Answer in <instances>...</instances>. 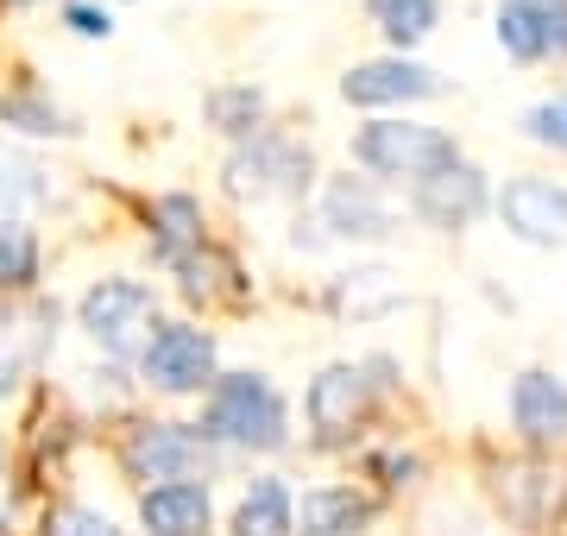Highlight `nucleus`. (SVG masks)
I'll return each mask as SVG.
<instances>
[{
  "instance_id": "nucleus-1",
  "label": "nucleus",
  "mask_w": 567,
  "mask_h": 536,
  "mask_svg": "<svg viewBox=\"0 0 567 536\" xmlns=\"http://www.w3.org/2000/svg\"><path fill=\"white\" fill-rule=\"evenodd\" d=\"M196 430L215 449H240V454H278L290 442V404L265 372H221L203 392V423Z\"/></svg>"
},
{
  "instance_id": "nucleus-2",
  "label": "nucleus",
  "mask_w": 567,
  "mask_h": 536,
  "mask_svg": "<svg viewBox=\"0 0 567 536\" xmlns=\"http://www.w3.org/2000/svg\"><path fill=\"white\" fill-rule=\"evenodd\" d=\"M353 165H365L385 184H423L435 171L461 165V145H454V133H442V126H429V121L379 114V121H365L353 133Z\"/></svg>"
},
{
  "instance_id": "nucleus-3",
  "label": "nucleus",
  "mask_w": 567,
  "mask_h": 536,
  "mask_svg": "<svg viewBox=\"0 0 567 536\" xmlns=\"http://www.w3.org/2000/svg\"><path fill=\"white\" fill-rule=\"evenodd\" d=\"M221 177L240 203H303L316 189V152L303 140H290V133L259 126L252 140H240L227 152Z\"/></svg>"
},
{
  "instance_id": "nucleus-4",
  "label": "nucleus",
  "mask_w": 567,
  "mask_h": 536,
  "mask_svg": "<svg viewBox=\"0 0 567 536\" xmlns=\"http://www.w3.org/2000/svg\"><path fill=\"white\" fill-rule=\"evenodd\" d=\"M76 322L102 353L140 360L152 329H158V297H152V285H140V278H95V285L82 290Z\"/></svg>"
},
{
  "instance_id": "nucleus-5",
  "label": "nucleus",
  "mask_w": 567,
  "mask_h": 536,
  "mask_svg": "<svg viewBox=\"0 0 567 536\" xmlns=\"http://www.w3.org/2000/svg\"><path fill=\"white\" fill-rule=\"evenodd\" d=\"M140 379L164 398H203L221 379V348L196 322H158L140 353Z\"/></svg>"
},
{
  "instance_id": "nucleus-6",
  "label": "nucleus",
  "mask_w": 567,
  "mask_h": 536,
  "mask_svg": "<svg viewBox=\"0 0 567 536\" xmlns=\"http://www.w3.org/2000/svg\"><path fill=\"white\" fill-rule=\"evenodd\" d=\"M121 467L133 480H203L215 467V442L196 423H133L121 442Z\"/></svg>"
},
{
  "instance_id": "nucleus-7",
  "label": "nucleus",
  "mask_w": 567,
  "mask_h": 536,
  "mask_svg": "<svg viewBox=\"0 0 567 536\" xmlns=\"http://www.w3.org/2000/svg\"><path fill=\"white\" fill-rule=\"evenodd\" d=\"M372 385L379 379H365V367H353V360H334V367L316 372L303 392L309 442L316 449H347L360 435V423L372 416Z\"/></svg>"
},
{
  "instance_id": "nucleus-8",
  "label": "nucleus",
  "mask_w": 567,
  "mask_h": 536,
  "mask_svg": "<svg viewBox=\"0 0 567 536\" xmlns=\"http://www.w3.org/2000/svg\"><path fill=\"white\" fill-rule=\"evenodd\" d=\"M492 498H498V512L517 524V530H548L555 517L567 512V474L555 461H505V467H492Z\"/></svg>"
},
{
  "instance_id": "nucleus-9",
  "label": "nucleus",
  "mask_w": 567,
  "mask_h": 536,
  "mask_svg": "<svg viewBox=\"0 0 567 536\" xmlns=\"http://www.w3.org/2000/svg\"><path fill=\"white\" fill-rule=\"evenodd\" d=\"M492 215L524 247H567V184L555 177H505L492 196Z\"/></svg>"
},
{
  "instance_id": "nucleus-10",
  "label": "nucleus",
  "mask_w": 567,
  "mask_h": 536,
  "mask_svg": "<svg viewBox=\"0 0 567 536\" xmlns=\"http://www.w3.org/2000/svg\"><path fill=\"white\" fill-rule=\"evenodd\" d=\"M492 196H498V189L486 184V171L461 158V165H447V171H435V177H423V184H410V215L423 227L461 234V227H473L492 208Z\"/></svg>"
},
{
  "instance_id": "nucleus-11",
  "label": "nucleus",
  "mask_w": 567,
  "mask_h": 536,
  "mask_svg": "<svg viewBox=\"0 0 567 536\" xmlns=\"http://www.w3.org/2000/svg\"><path fill=\"white\" fill-rule=\"evenodd\" d=\"M316 221H322L328 240H391L398 234V215H391L385 189L372 177H328L322 203H316Z\"/></svg>"
},
{
  "instance_id": "nucleus-12",
  "label": "nucleus",
  "mask_w": 567,
  "mask_h": 536,
  "mask_svg": "<svg viewBox=\"0 0 567 536\" xmlns=\"http://www.w3.org/2000/svg\"><path fill=\"white\" fill-rule=\"evenodd\" d=\"M341 95H347L353 107H410V102L442 95V76H435L429 63H416V58H398V51H385V58L353 63V70L341 76Z\"/></svg>"
},
{
  "instance_id": "nucleus-13",
  "label": "nucleus",
  "mask_w": 567,
  "mask_h": 536,
  "mask_svg": "<svg viewBox=\"0 0 567 536\" xmlns=\"http://www.w3.org/2000/svg\"><path fill=\"white\" fill-rule=\"evenodd\" d=\"M511 430L529 449H555L567 442V379L548 367H524L511 379Z\"/></svg>"
},
{
  "instance_id": "nucleus-14",
  "label": "nucleus",
  "mask_w": 567,
  "mask_h": 536,
  "mask_svg": "<svg viewBox=\"0 0 567 536\" xmlns=\"http://www.w3.org/2000/svg\"><path fill=\"white\" fill-rule=\"evenodd\" d=\"M140 524H145V536H208V524H215L208 480H164V486H145Z\"/></svg>"
},
{
  "instance_id": "nucleus-15",
  "label": "nucleus",
  "mask_w": 567,
  "mask_h": 536,
  "mask_svg": "<svg viewBox=\"0 0 567 536\" xmlns=\"http://www.w3.org/2000/svg\"><path fill=\"white\" fill-rule=\"evenodd\" d=\"M379 517V498L360 486H309L297 498V536H365Z\"/></svg>"
},
{
  "instance_id": "nucleus-16",
  "label": "nucleus",
  "mask_w": 567,
  "mask_h": 536,
  "mask_svg": "<svg viewBox=\"0 0 567 536\" xmlns=\"http://www.w3.org/2000/svg\"><path fill=\"white\" fill-rule=\"evenodd\" d=\"M234 536H297V498L278 474H259L234 505Z\"/></svg>"
},
{
  "instance_id": "nucleus-17",
  "label": "nucleus",
  "mask_w": 567,
  "mask_h": 536,
  "mask_svg": "<svg viewBox=\"0 0 567 536\" xmlns=\"http://www.w3.org/2000/svg\"><path fill=\"white\" fill-rule=\"evenodd\" d=\"M196 247H203V203L183 196V189L158 196L152 203V252H158V266H183Z\"/></svg>"
},
{
  "instance_id": "nucleus-18",
  "label": "nucleus",
  "mask_w": 567,
  "mask_h": 536,
  "mask_svg": "<svg viewBox=\"0 0 567 536\" xmlns=\"http://www.w3.org/2000/svg\"><path fill=\"white\" fill-rule=\"evenodd\" d=\"M0 126H20L32 140H70V133H76V121H70L39 83H13L0 95Z\"/></svg>"
},
{
  "instance_id": "nucleus-19",
  "label": "nucleus",
  "mask_w": 567,
  "mask_h": 536,
  "mask_svg": "<svg viewBox=\"0 0 567 536\" xmlns=\"http://www.w3.org/2000/svg\"><path fill=\"white\" fill-rule=\"evenodd\" d=\"M492 39L511 63H543L548 39H543V0H498V20H492Z\"/></svg>"
},
{
  "instance_id": "nucleus-20",
  "label": "nucleus",
  "mask_w": 567,
  "mask_h": 536,
  "mask_svg": "<svg viewBox=\"0 0 567 536\" xmlns=\"http://www.w3.org/2000/svg\"><path fill=\"white\" fill-rule=\"evenodd\" d=\"M44 196H51L44 165L32 158V152H20V145L0 140V221H20L25 208H39Z\"/></svg>"
},
{
  "instance_id": "nucleus-21",
  "label": "nucleus",
  "mask_w": 567,
  "mask_h": 536,
  "mask_svg": "<svg viewBox=\"0 0 567 536\" xmlns=\"http://www.w3.org/2000/svg\"><path fill=\"white\" fill-rule=\"evenodd\" d=\"M365 7H372V20H379V32L391 39L398 58H410L442 25V0H365Z\"/></svg>"
},
{
  "instance_id": "nucleus-22",
  "label": "nucleus",
  "mask_w": 567,
  "mask_h": 536,
  "mask_svg": "<svg viewBox=\"0 0 567 536\" xmlns=\"http://www.w3.org/2000/svg\"><path fill=\"white\" fill-rule=\"evenodd\" d=\"M171 271L183 278V297H196V303H215V297H234V290H240V266H234L221 247H208V240Z\"/></svg>"
},
{
  "instance_id": "nucleus-23",
  "label": "nucleus",
  "mask_w": 567,
  "mask_h": 536,
  "mask_svg": "<svg viewBox=\"0 0 567 536\" xmlns=\"http://www.w3.org/2000/svg\"><path fill=\"white\" fill-rule=\"evenodd\" d=\"M208 121H215V133H227L234 145L252 140V133H259V121H265V89H252V83L208 89Z\"/></svg>"
},
{
  "instance_id": "nucleus-24",
  "label": "nucleus",
  "mask_w": 567,
  "mask_h": 536,
  "mask_svg": "<svg viewBox=\"0 0 567 536\" xmlns=\"http://www.w3.org/2000/svg\"><path fill=\"white\" fill-rule=\"evenodd\" d=\"M39 234L25 221H0V297L39 285Z\"/></svg>"
},
{
  "instance_id": "nucleus-25",
  "label": "nucleus",
  "mask_w": 567,
  "mask_h": 536,
  "mask_svg": "<svg viewBox=\"0 0 567 536\" xmlns=\"http://www.w3.org/2000/svg\"><path fill=\"white\" fill-rule=\"evenodd\" d=\"M524 140L548 145V152H567V89L561 95H543L536 107H524Z\"/></svg>"
},
{
  "instance_id": "nucleus-26",
  "label": "nucleus",
  "mask_w": 567,
  "mask_h": 536,
  "mask_svg": "<svg viewBox=\"0 0 567 536\" xmlns=\"http://www.w3.org/2000/svg\"><path fill=\"white\" fill-rule=\"evenodd\" d=\"M44 536H121V524L95 505H58L44 517Z\"/></svg>"
},
{
  "instance_id": "nucleus-27",
  "label": "nucleus",
  "mask_w": 567,
  "mask_h": 536,
  "mask_svg": "<svg viewBox=\"0 0 567 536\" xmlns=\"http://www.w3.org/2000/svg\"><path fill=\"white\" fill-rule=\"evenodd\" d=\"M63 25H70L76 39H107V32H114L107 7H95V0H70V7H63Z\"/></svg>"
},
{
  "instance_id": "nucleus-28",
  "label": "nucleus",
  "mask_w": 567,
  "mask_h": 536,
  "mask_svg": "<svg viewBox=\"0 0 567 536\" xmlns=\"http://www.w3.org/2000/svg\"><path fill=\"white\" fill-rule=\"evenodd\" d=\"M543 39H548V58L567 63V0H543Z\"/></svg>"
},
{
  "instance_id": "nucleus-29",
  "label": "nucleus",
  "mask_w": 567,
  "mask_h": 536,
  "mask_svg": "<svg viewBox=\"0 0 567 536\" xmlns=\"http://www.w3.org/2000/svg\"><path fill=\"white\" fill-rule=\"evenodd\" d=\"M372 467H379V474H385V486H410V474H416V454H379V461H372Z\"/></svg>"
},
{
  "instance_id": "nucleus-30",
  "label": "nucleus",
  "mask_w": 567,
  "mask_h": 536,
  "mask_svg": "<svg viewBox=\"0 0 567 536\" xmlns=\"http://www.w3.org/2000/svg\"><path fill=\"white\" fill-rule=\"evenodd\" d=\"M0 7H32V0H0Z\"/></svg>"
},
{
  "instance_id": "nucleus-31",
  "label": "nucleus",
  "mask_w": 567,
  "mask_h": 536,
  "mask_svg": "<svg viewBox=\"0 0 567 536\" xmlns=\"http://www.w3.org/2000/svg\"><path fill=\"white\" fill-rule=\"evenodd\" d=\"M0 334H7V316H0Z\"/></svg>"
},
{
  "instance_id": "nucleus-32",
  "label": "nucleus",
  "mask_w": 567,
  "mask_h": 536,
  "mask_svg": "<svg viewBox=\"0 0 567 536\" xmlns=\"http://www.w3.org/2000/svg\"><path fill=\"white\" fill-rule=\"evenodd\" d=\"M0 461H7V442H0Z\"/></svg>"
},
{
  "instance_id": "nucleus-33",
  "label": "nucleus",
  "mask_w": 567,
  "mask_h": 536,
  "mask_svg": "<svg viewBox=\"0 0 567 536\" xmlns=\"http://www.w3.org/2000/svg\"><path fill=\"white\" fill-rule=\"evenodd\" d=\"M121 7H133V0H121Z\"/></svg>"
}]
</instances>
